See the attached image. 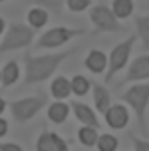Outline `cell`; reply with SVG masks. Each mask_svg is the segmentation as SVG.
<instances>
[{"label": "cell", "instance_id": "6da1fadb", "mask_svg": "<svg viewBox=\"0 0 149 151\" xmlns=\"http://www.w3.org/2000/svg\"><path fill=\"white\" fill-rule=\"evenodd\" d=\"M78 48H70L64 52H54V54H42V56H34V54H26L24 56V86H34V83H42L50 80L54 72L60 68V64L74 56Z\"/></svg>", "mask_w": 149, "mask_h": 151}, {"label": "cell", "instance_id": "7a4b0ae2", "mask_svg": "<svg viewBox=\"0 0 149 151\" xmlns=\"http://www.w3.org/2000/svg\"><path fill=\"white\" fill-rule=\"evenodd\" d=\"M121 101H125L127 106L133 109L141 131L147 133V119H145V113H147V107H149V82L133 83L127 91L121 93Z\"/></svg>", "mask_w": 149, "mask_h": 151}, {"label": "cell", "instance_id": "3957f363", "mask_svg": "<svg viewBox=\"0 0 149 151\" xmlns=\"http://www.w3.org/2000/svg\"><path fill=\"white\" fill-rule=\"evenodd\" d=\"M34 38H36V30L32 26L12 22L6 28L2 40H0V54H8V52H14V50L28 48L34 42Z\"/></svg>", "mask_w": 149, "mask_h": 151}, {"label": "cell", "instance_id": "277c9868", "mask_svg": "<svg viewBox=\"0 0 149 151\" xmlns=\"http://www.w3.org/2000/svg\"><path fill=\"white\" fill-rule=\"evenodd\" d=\"M44 106H46L44 96H28V98L8 101V109L12 113V119L18 121V123H26L32 117H36L38 113L44 109Z\"/></svg>", "mask_w": 149, "mask_h": 151}, {"label": "cell", "instance_id": "5b68a950", "mask_svg": "<svg viewBox=\"0 0 149 151\" xmlns=\"http://www.w3.org/2000/svg\"><path fill=\"white\" fill-rule=\"evenodd\" d=\"M137 38L135 36H129L127 40L119 42L117 46H113L109 56H107V72H105V83H109L115 78L117 72L125 68L129 64V58H131V50H133V44Z\"/></svg>", "mask_w": 149, "mask_h": 151}, {"label": "cell", "instance_id": "8992f818", "mask_svg": "<svg viewBox=\"0 0 149 151\" xmlns=\"http://www.w3.org/2000/svg\"><path fill=\"white\" fill-rule=\"evenodd\" d=\"M86 30L82 28H66V26H54L50 30H46L42 36L38 38L36 48L40 50H56L60 46H64L66 42H70L72 38L83 36Z\"/></svg>", "mask_w": 149, "mask_h": 151}, {"label": "cell", "instance_id": "52a82bcc", "mask_svg": "<svg viewBox=\"0 0 149 151\" xmlns=\"http://www.w3.org/2000/svg\"><path fill=\"white\" fill-rule=\"evenodd\" d=\"M89 20L94 24L96 32H121L123 26L119 24L115 14L112 12V8L105 4H96L89 8Z\"/></svg>", "mask_w": 149, "mask_h": 151}, {"label": "cell", "instance_id": "ba28073f", "mask_svg": "<svg viewBox=\"0 0 149 151\" xmlns=\"http://www.w3.org/2000/svg\"><path fill=\"white\" fill-rule=\"evenodd\" d=\"M139 82H149V54H141L133 58L127 66V74L123 83H139Z\"/></svg>", "mask_w": 149, "mask_h": 151}, {"label": "cell", "instance_id": "9c48e42d", "mask_svg": "<svg viewBox=\"0 0 149 151\" xmlns=\"http://www.w3.org/2000/svg\"><path fill=\"white\" fill-rule=\"evenodd\" d=\"M36 151H70V143L56 131L42 129L36 141Z\"/></svg>", "mask_w": 149, "mask_h": 151}, {"label": "cell", "instance_id": "30bf717a", "mask_svg": "<svg viewBox=\"0 0 149 151\" xmlns=\"http://www.w3.org/2000/svg\"><path fill=\"white\" fill-rule=\"evenodd\" d=\"M104 119L112 129H123L129 123V111H127V107L123 104H113L104 113Z\"/></svg>", "mask_w": 149, "mask_h": 151}, {"label": "cell", "instance_id": "8fae6325", "mask_svg": "<svg viewBox=\"0 0 149 151\" xmlns=\"http://www.w3.org/2000/svg\"><path fill=\"white\" fill-rule=\"evenodd\" d=\"M70 109L74 111V117L80 121L82 125L99 129V119H97L96 111H94L89 106H86V104H82V101H70Z\"/></svg>", "mask_w": 149, "mask_h": 151}, {"label": "cell", "instance_id": "7c38bea8", "mask_svg": "<svg viewBox=\"0 0 149 151\" xmlns=\"http://www.w3.org/2000/svg\"><path fill=\"white\" fill-rule=\"evenodd\" d=\"M83 66L91 72V74H104L107 72V54H104L101 50H89L86 60H83Z\"/></svg>", "mask_w": 149, "mask_h": 151}, {"label": "cell", "instance_id": "4fadbf2b", "mask_svg": "<svg viewBox=\"0 0 149 151\" xmlns=\"http://www.w3.org/2000/svg\"><path fill=\"white\" fill-rule=\"evenodd\" d=\"M91 90H94V106H96V111L104 115L109 106H112V98H109V91L105 86L101 83H94L91 82Z\"/></svg>", "mask_w": 149, "mask_h": 151}, {"label": "cell", "instance_id": "5bb4252c", "mask_svg": "<svg viewBox=\"0 0 149 151\" xmlns=\"http://www.w3.org/2000/svg\"><path fill=\"white\" fill-rule=\"evenodd\" d=\"M50 93L56 101H64V99L72 93V83L68 78L60 76V78H54V82L50 83Z\"/></svg>", "mask_w": 149, "mask_h": 151}, {"label": "cell", "instance_id": "9a60e30c", "mask_svg": "<svg viewBox=\"0 0 149 151\" xmlns=\"http://www.w3.org/2000/svg\"><path fill=\"white\" fill-rule=\"evenodd\" d=\"M46 113H48V119L52 121V123L62 125V123L68 119V115H70V106L64 104V101H54V104L48 106Z\"/></svg>", "mask_w": 149, "mask_h": 151}, {"label": "cell", "instance_id": "2e32d148", "mask_svg": "<svg viewBox=\"0 0 149 151\" xmlns=\"http://www.w3.org/2000/svg\"><path fill=\"white\" fill-rule=\"evenodd\" d=\"M135 30H137V38L141 40L143 50L149 52V12L135 16Z\"/></svg>", "mask_w": 149, "mask_h": 151}, {"label": "cell", "instance_id": "e0dca14e", "mask_svg": "<svg viewBox=\"0 0 149 151\" xmlns=\"http://www.w3.org/2000/svg\"><path fill=\"white\" fill-rule=\"evenodd\" d=\"M48 18H50V12H46L44 8H30L28 10V16H26V22L28 26H32L34 30H40V28H44L46 24H48Z\"/></svg>", "mask_w": 149, "mask_h": 151}, {"label": "cell", "instance_id": "ac0fdd59", "mask_svg": "<svg viewBox=\"0 0 149 151\" xmlns=\"http://www.w3.org/2000/svg\"><path fill=\"white\" fill-rule=\"evenodd\" d=\"M20 80V66L16 60H10L4 64L2 68V86L8 88V86H14L16 82Z\"/></svg>", "mask_w": 149, "mask_h": 151}, {"label": "cell", "instance_id": "d6986e66", "mask_svg": "<svg viewBox=\"0 0 149 151\" xmlns=\"http://www.w3.org/2000/svg\"><path fill=\"white\" fill-rule=\"evenodd\" d=\"M97 139H99V131L96 127H88V125H82L78 129V141L83 145V147H96Z\"/></svg>", "mask_w": 149, "mask_h": 151}, {"label": "cell", "instance_id": "ffe728a7", "mask_svg": "<svg viewBox=\"0 0 149 151\" xmlns=\"http://www.w3.org/2000/svg\"><path fill=\"white\" fill-rule=\"evenodd\" d=\"M133 0H113L112 2V12L115 14L117 20H123V18H129L133 14Z\"/></svg>", "mask_w": 149, "mask_h": 151}, {"label": "cell", "instance_id": "44dd1931", "mask_svg": "<svg viewBox=\"0 0 149 151\" xmlns=\"http://www.w3.org/2000/svg\"><path fill=\"white\" fill-rule=\"evenodd\" d=\"M70 83H72V93H74V96H80V98L86 96V93L91 90V82H89L86 76H82V74L74 76Z\"/></svg>", "mask_w": 149, "mask_h": 151}, {"label": "cell", "instance_id": "7402d4cb", "mask_svg": "<svg viewBox=\"0 0 149 151\" xmlns=\"http://www.w3.org/2000/svg\"><path fill=\"white\" fill-rule=\"evenodd\" d=\"M117 145H119V141L115 135H112V133H99V139H97L96 147H97V151H115Z\"/></svg>", "mask_w": 149, "mask_h": 151}, {"label": "cell", "instance_id": "603a6c76", "mask_svg": "<svg viewBox=\"0 0 149 151\" xmlns=\"http://www.w3.org/2000/svg\"><path fill=\"white\" fill-rule=\"evenodd\" d=\"M34 6L44 8L46 12H54V14H60L62 6L66 4V0H30Z\"/></svg>", "mask_w": 149, "mask_h": 151}, {"label": "cell", "instance_id": "cb8c5ba5", "mask_svg": "<svg viewBox=\"0 0 149 151\" xmlns=\"http://www.w3.org/2000/svg\"><path fill=\"white\" fill-rule=\"evenodd\" d=\"M66 6L72 12H86L91 8V0H66Z\"/></svg>", "mask_w": 149, "mask_h": 151}, {"label": "cell", "instance_id": "d4e9b609", "mask_svg": "<svg viewBox=\"0 0 149 151\" xmlns=\"http://www.w3.org/2000/svg\"><path fill=\"white\" fill-rule=\"evenodd\" d=\"M129 141L133 143V151H149V139H141L135 133H129Z\"/></svg>", "mask_w": 149, "mask_h": 151}, {"label": "cell", "instance_id": "484cf974", "mask_svg": "<svg viewBox=\"0 0 149 151\" xmlns=\"http://www.w3.org/2000/svg\"><path fill=\"white\" fill-rule=\"evenodd\" d=\"M0 151H24L18 143H12V141H6V143H0Z\"/></svg>", "mask_w": 149, "mask_h": 151}, {"label": "cell", "instance_id": "4316f807", "mask_svg": "<svg viewBox=\"0 0 149 151\" xmlns=\"http://www.w3.org/2000/svg\"><path fill=\"white\" fill-rule=\"evenodd\" d=\"M8 129H10V125H8V121L0 115V137H4L8 133Z\"/></svg>", "mask_w": 149, "mask_h": 151}, {"label": "cell", "instance_id": "83f0119b", "mask_svg": "<svg viewBox=\"0 0 149 151\" xmlns=\"http://www.w3.org/2000/svg\"><path fill=\"white\" fill-rule=\"evenodd\" d=\"M4 32H6V20L0 16V36H4Z\"/></svg>", "mask_w": 149, "mask_h": 151}, {"label": "cell", "instance_id": "f1b7e54d", "mask_svg": "<svg viewBox=\"0 0 149 151\" xmlns=\"http://www.w3.org/2000/svg\"><path fill=\"white\" fill-rule=\"evenodd\" d=\"M6 107H8V101L4 98H0V115L4 113V109H6Z\"/></svg>", "mask_w": 149, "mask_h": 151}, {"label": "cell", "instance_id": "f546056e", "mask_svg": "<svg viewBox=\"0 0 149 151\" xmlns=\"http://www.w3.org/2000/svg\"><path fill=\"white\" fill-rule=\"evenodd\" d=\"M0 83H2V68H0Z\"/></svg>", "mask_w": 149, "mask_h": 151}, {"label": "cell", "instance_id": "4dcf8cb0", "mask_svg": "<svg viewBox=\"0 0 149 151\" xmlns=\"http://www.w3.org/2000/svg\"><path fill=\"white\" fill-rule=\"evenodd\" d=\"M0 2H6V0H0Z\"/></svg>", "mask_w": 149, "mask_h": 151}]
</instances>
